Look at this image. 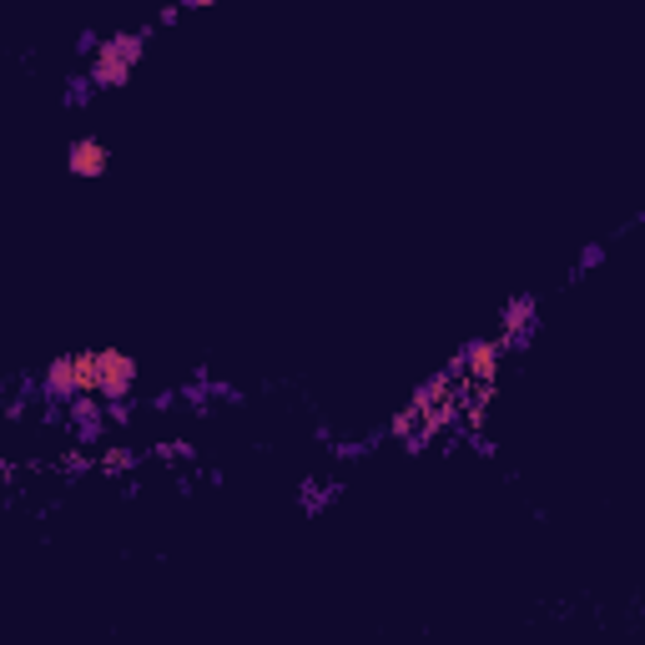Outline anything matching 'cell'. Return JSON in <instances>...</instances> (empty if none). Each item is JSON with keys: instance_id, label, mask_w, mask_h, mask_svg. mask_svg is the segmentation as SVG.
<instances>
[{"instance_id": "cell-1", "label": "cell", "mask_w": 645, "mask_h": 645, "mask_svg": "<svg viewBox=\"0 0 645 645\" xmlns=\"http://www.w3.org/2000/svg\"><path fill=\"white\" fill-rule=\"evenodd\" d=\"M71 368H76V394L81 399H101L106 409L137 399V383H142L137 353H126V348H76Z\"/></svg>"}, {"instance_id": "cell-5", "label": "cell", "mask_w": 645, "mask_h": 645, "mask_svg": "<svg viewBox=\"0 0 645 645\" xmlns=\"http://www.w3.org/2000/svg\"><path fill=\"white\" fill-rule=\"evenodd\" d=\"M96 96V86H91V76L81 71V76H71V86H66V106H86Z\"/></svg>"}, {"instance_id": "cell-7", "label": "cell", "mask_w": 645, "mask_h": 645, "mask_svg": "<svg viewBox=\"0 0 645 645\" xmlns=\"http://www.w3.org/2000/svg\"><path fill=\"white\" fill-rule=\"evenodd\" d=\"M177 21H182V6H167V11L157 16V26H177Z\"/></svg>"}, {"instance_id": "cell-3", "label": "cell", "mask_w": 645, "mask_h": 645, "mask_svg": "<svg viewBox=\"0 0 645 645\" xmlns=\"http://www.w3.org/2000/svg\"><path fill=\"white\" fill-rule=\"evenodd\" d=\"M66 172H71L76 182H101V177L111 172V147H106V137H96V132L71 137V147H66Z\"/></svg>"}, {"instance_id": "cell-4", "label": "cell", "mask_w": 645, "mask_h": 645, "mask_svg": "<svg viewBox=\"0 0 645 645\" xmlns=\"http://www.w3.org/2000/svg\"><path fill=\"white\" fill-rule=\"evenodd\" d=\"M142 464V454L132 449V444H106L101 454H96V474H106V479H121V474H132Z\"/></svg>"}, {"instance_id": "cell-6", "label": "cell", "mask_w": 645, "mask_h": 645, "mask_svg": "<svg viewBox=\"0 0 645 645\" xmlns=\"http://www.w3.org/2000/svg\"><path fill=\"white\" fill-rule=\"evenodd\" d=\"M595 263H605V247H600V242L580 252V268H575V273H585V268H595Z\"/></svg>"}, {"instance_id": "cell-2", "label": "cell", "mask_w": 645, "mask_h": 645, "mask_svg": "<svg viewBox=\"0 0 645 645\" xmlns=\"http://www.w3.org/2000/svg\"><path fill=\"white\" fill-rule=\"evenodd\" d=\"M152 31L157 26H142V31H116V36H106L101 46H96V56L86 61V76H91V86L96 91H116V86H126L132 81V71L142 66V56H147V41H152Z\"/></svg>"}]
</instances>
